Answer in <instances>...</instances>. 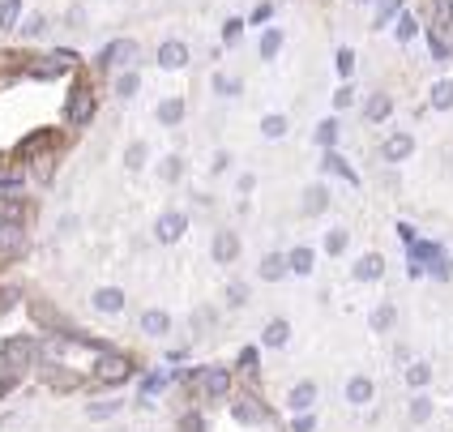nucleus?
Returning a JSON list of instances; mask_svg holds the SVG:
<instances>
[{"label":"nucleus","mask_w":453,"mask_h":432,"mask_svg":"<svg viewBox=\"0 0 453 432\" xmlns=\"http://www.w3.org/2000/svg\"><path fill=\"white\" fill-rule=\"evenodd\" d=\"M184 231H189V219H184L180 210H172V214H162V219H158V227H154V236H158L162 244H176V240H180Z\"/></svg>","instance_id":"3"},{"label":"nucleus","mask_w":453,"mask_h":432,"mask_svg":"<svg viewBox=\"0 0 453 432\" xmlns=\"http://www.w3.org/2000/svg\"><path fill=\"white\" fill-rule=\"evenodd\" d=\"M210 253H214V261H218V265H231V261L240 257V236H236V231H226V227H222V231H214Z\"/></svg>","instance_id":"1"},{"label":"nucleus","mask_w":453,"mask_h":432,"mask_svg":"<svg viewBox=\"0 0 453 432\" xmlns=\"http://www.w3.org/2000/svg\"><path fill=\"white\" fill-rule=\"evenodd\" d=\"M167 386V376H150V381H146V394H154V390H162Z\"/></svg>","instance_id":"49"},{"label":"nucleus","mask_w":453,"mask_h":432,"mask_svg":"<svg viewBox=\"0 0 453 432\" xmlns=\"http://www.w3.org/2000/svg\"><path fill=\"white\" fill-rule=\"evenodd\" d=\"M116 411H120V402H116V398H103V402H90V407H86V415H90V419H107V415H116Z\"/></svg>","instance_id":"31"},{"label":"nucleus","mask_w":453,"mask_h":432,"mask_svg":"<svg viewBox=\"0 0 453 432\" xmlns=\"http://www.w3.org/2000/svg\"><path fill=\"white\" fill-rule=\"evenodd\" d=\"M226 304H231V308H240V304H244V287H240V283L226 287Z\"/></svg>","instance_id":"43"},{"label":"nucleus","mask_w":453,"mask_h":432,"mask_svg":"<svg viewBox=\"0 0 453 432\" xmlns=\"http://www.w3.org/2000/svg\"><path fill=\"white\" fill-rule=\"evenodd\" d=\"M329 205V189L325 184H312L308 193H304V214H321Z\"/></svg>","instance_id":"19"},{"label":"nucleus","mask_w":453,"mask_h":432,"mask_svg":"<svg viewBox=\"0 0 453 432\" xmlns=\"http://www.w3.org/2000/svg\"><path fill=\"white\" fill-rule=\"evenodd\" d=\"M321 167H325V172H338L343 180H351V184H355V172H351V167H347V163H343V158H338L333 150H329V154L321 158Z\"/></svg>","instance_id":"27"},{"label":"nucleus","mask_w":453,"mask_h":432,"mask_svg":"<svg viewBox=\"0 0 453 432\" xmlns=\"http://www.w3.org/2000/svg\"><path fill=\"white\" fill-rule=\"evenodd\" d=\"M180 172H184V163H180V158L172 154V158L162 163V180H167V184H176V180H180Z\"/></svg>","instance_id":"37"},{"label":"nucleus","mask_w":453,"mask_h":432,"mask_svg":"<svg viewBox=\"0 0 453 432\" xmlns=\"http://www.w3.org/2000/svg\"><path fill=\"white\" fill-rule=\"evenodd\" d=\"M158 65H162V69H184V65H189V47H184L180 39H167V43L158 47Z\"/></svg>","instance_id":"6"},{"label":"nucleus","mask_w":453,"mask_h":432,"mask_svg":"<svg viewBox=\"0 0 453 432\" xmlns=\"http://www.w3.org/2000/svg\"><path fill=\"white\" fill-rule=\"evenodd\" d=\"M347 402L351 407L372 402V381H368V376H351V381H347Z\"/></svg>","instance_id":"15"},{"label":"nucleus","mask_w":453,"mask_h":432,"mask_svg":"<svg viewBox=\"0 0 453 432\" xmlns=\"http://www.w3.org/2000/svg\"><path fill=\"white\" fill-rule=\"evenodd\" d=\"M90 116H94V90L90 86H77L73 99H69V120L73 125H86Z\"/></svg>","instance_id":"4"},{"label":"nucleus","mask_w":453,"mask_h":432,"mask_svg":"<svg viewBox=\"0 0 453 432\" xmlns=\"http://www.w3.org/2000/svg\"><path fill=\"white\" fill-rule=\"evenodd\" d=\"M411 419H415V424H428V419H432V398L415 394V398H411Z\"/></svg>","instance_id":"28"},{"label":"nucleus","mask_w":453,"mask_h":432,"mask_svg":"<svg viewBox=\"0 0 453 432\" xmlns=\"http://www.w3.org/2000/svg\"><path fill=\"white\" fill-rule=\"evenodd\" d=\"M312 402H317V386H312V381H300V386L287 394V407H291V411H312Z\"/></svg>","instance_id":"14"},{"label":"nucleus","mask_w":453,"mask_h":432,"mask_svg":"<svg viewBox=\"0 0 453 432\" xmlns=\"http://www.w3.org/2000/svg\"><path fill=\"white\" fill-rule=\"evenodd\" d=\"M287 338H291V326H287V321H269L265 334H261L265 347H287Z\"/></svg>","instance_id":"17"},{"label":"nucleus","mask_w":453,"mask_h":432,"mask_svg":"<svg viewBox=\"0 0 453 432\" xmlns=\"http://www.w3.org/2000/svg\"><path fill=\"white\" fill-rule=\"evenodd\" d=\"M43 30H47V22H43L39 13H34V18H26V26H22V34H30V39H34V34H43Z\"/></svg>","instance_id":"39"},{"label":"nucleus","mask_w":453,"mask_h":432,"mask_svg":"<svg viewBox=\"0 0 453 432\" xmlns=\"http://www.w3.org/2000/svg\"><path fill=\"white\" fill-rule=\"evenodd\" d=\"M265 18H269V5H257V9H253V22H257V26H261V22H265Z\"/></svg>","instance_id":"50"},{"label":"nucleus","mask_w":453,"mask_h":432,"mask_svg":"<svg viewBox=\"0 0 453 432\" xmlns=\"http://www.w3.org/2000/svg\"><path fill=\"white\" fill-rule=\"evenodd\" d=\"M90 300H94L98 312H120V308H125V291H120V287H98Z\"/></svg>","instance_id":"9"},{"label":"nucleus","mask_w":453,"mask_h":432,"mask_svg":"<svg viewBox=\"0 0 453 432\" xmlns=\"http://www.w3.org/2000/svg\"><path fill=\"white\" fill-rule=\"evenodd\" d=\"M407 381H411L415 390H423V386L432 381V368H428V364H411V368H407Z\"/></svg>","instance_id":"32"},{"label":"nucleus","mask_w":453,"mask_h":432,"mask_svg":"<svg viewBox=\"0 0 453 432\" xmlns=\"http://www.w3.org/2000/svg\"><path fill=\"white\" fill-rule=\"evenodd\" d=\"M137 86H141V77H137V73H120L116 94H120V99H133V94H137Z\"/></svg>","instance_id":"34"},{"label":"nucleus","mask_w":453,"mask_h":432,"mask_svg":"<svg viewBox=\"0 0 453 432\" xmlns=\"http://www.w3.org/2000/svg\"><path fill=\"white\" fill-rule=\"evenodd\" d=\"M133 61H137V43L133 39H120V43L103 47V56H98V65H116V69H129Z\"/></svg>","instance_id":"2"},{"label":"nucleus","mask_w":453,"mask_h":432,"mask_svg":"<svg viewBox=\"0 0 453 432\" xmlns=\"http://www.w3.org/2000/svg\"><path fill=\"white\" fill-rule=\"evenodd\" d=\"M351 274H355L359 283H372V279H381V274H385V261H381L376 253H368V257H359V261H355Z\"/></svg>","instance_id":"12"},{"label":"nucleus","mask_w":453,"mask_h":432,"mask_svg":"<svg viewBox=\"0 0 453 432\" xmlns=\"http://www.w3.org/2000/svg\"><path fill=\"white\" fill-rule=\"evenodd\" d=\"M180 120H184V103L180 99L158 103V125H180Z\"/></svg>","instance_id":"21"},{"label":"nucleus","mask_w":453,"mask_h":432,"mask_svg":"<svg viewBox=\"0 0 453 432\" xmlns=\"http://www.w3.org/2000/svg\"><path fill=\"white\" fill-rule=\"evenodd\" d=\"M325 253H329V257L347 253V231H338V227H333V231H325Z\"/></svg>","instance_id":"33"},{"label":"nucleus","mask_w":453,"mask_h":432,"mask_svg":"<svg viewBox=\"0 0 453 432\" xmlns=\"http://www.w3.org/2000/svg\"><path fill=\"white\" fill-rule=\"evenodd\" d=\"M389 112H393V99H389V94H372V99H368V107H364V116H368V120H376V125H381Z\"/></svg>","instance_id":"18"},{"label":"nucleus","mask_w":453,"mask_h":432,"mask_svg":"<svg viewBox=\"0 0 453 432\" xmlns=\"http://www.w3.org/2000/svg\"><path fill=\"white\" fill-rule=\"evenodd\" d=\"M428 269H432V279H449V261H445L440 253L432 257V265H428Z\"/></svg>","instance_id":"41"},{"label":"nucleus","mask_w":453,"mask_h":432,"mask_svg":"<svg viewBox=\"0 0 453 432\" xmlns=\"http://www.w3.org/2000/svg\"><path fill=\"white\" fill-rule=\"evenodd\" d=\"M282 274H287V257H282V253H269V257L261 261V279H265V283H278Z\"/></svg>","instance_id":"16"},{"label":"nucleus","mask_w":453,"mask_h":432,"mask_svg":"<svg viewBox=\"0 0 453 432\" xmlns=\"http://www.w3.org/2000/svg\"><path fill=\"white\" fill-rule=\"evenodd\" d=\"M317 141H321L325 150H333V141H338V125H333V120H321V125H317Z\"/></svg>","instance_id":"35"},{"label":"nucleus","mask_w":453,"mask_h":432,"mask_svg":"<svg viewBox=\"0 0 453 432\" xmlns=\"http://www.w3.org/2000/svg\"><path fill=\"white\" fill-rule=\"evenodd\" d=\"M231 415H236L240 424H261V411L253 407V398H244V402H236V407H231Z\"/></svg>","instance_id":"29"},{"label":"nucleus","mask_w":453,"mask_h":432,"mask_svg":"<svg viewBox=\"0 0 453 432\" xmlns=\"http://www.w3.org/2000/svg\"><path fill=\"white\" fill-rule=\"evenodd\" d=\"M180 432H205V419L201 415H184L180 419Z\"/></svg>","instance_id":"40"},{"label":"nucleus","mask_w":453,"mask_h":432,"mask_svg":"<svg viewBox=\"0 0 453 432\" xmlns=\"http://www.w3.org/2000/svg\"><path fill=\"white\" fill-rule=\"evenodd\" d=\"M201 386H205L210 398H222L226 390H231V372H226V368H210V372L201 376Z\"/></svg>","instance_id":"10"},{"label":"nucleus","mask_w":453,"mask_h":432,"mask_svg":"<svg viewBox=\"0 0 453 432\" xmlns=\"http://www.w3.org/2000/svg\"><path fill=\"white\" fill-rule=\"evenodd\" d=\"M287 269H295V274H312V248H291L287 253Z\"/></svg>","instance_id":"20"},{"label":"nucleus","mask_w":453,"mask_h":432,"mask_svg":"<svg viewBox=\"0 0 453 432\" xmlns=\"http://www.w3.org/2000/svg\"><path fill=\"white\" fill-rule=\"evenodd\" d=\"M411 150H415L411 133H393V137H385V158H389V163H402Z\"/></svg>","instance_id":"11"},{"label":"nucleus","mask_w":453,"mask_h":432,"mask_svg":"<svg viewBox=\"0 0 453 432\" xmlns=\"http://www.w3.org/2000/svg\"><path fill=\"white\" fill-rule=\"evenodd\" d=\"M22 227L18 223H0V257H13V253H22Z\"/></svg>","instance_id":"13"},{"label":"nucleus","mask_w":453,"mask_h":432,"mask_svg":"<svg viewBox=\"0 0 453 432\" xmlns=\"http://www.w3.org/2000/svg\"><path fill=\"white\" fill-rule=\"evenodd\" d=\"M282 133H287V116H265V120H261V137L278 141Z\"/></svg>","instance_id":"26"},{"label":"nucleus","mask_w":453,"mask_h":432,"mask_svg":"<svg viewBox=\"0 0 453 432\" xmlns=\"http://www.w3.org/2000/svg\"><path fill=\"white\" fill-rule=\"evenodd\" d=\"M18 18H22V0H0V26L13 30V26H18Z\"/></svg>","instance_id":"23"},{"label":"nucleus","mask_w":453,"mask_h":432,"mask_svg":"<svg viewBox=\"0 0 453 432\" xmlns=\"http://www.w3.org/2000/svg\"><path fill=\"white\" fill-rule=\"evenodd\" d=\"M402 9V0H381V13H376V26H385L393 13H398Z\"/></svg>","instance_id":"38"},{"label":"nucleus","mask_w":453,"mask_h":432,"mask_svg":"<svg viewBox=\"0 0 453 432\" xmlns=\"http://www.w3.org/2000/svg\"><path fill=\"white\" fill-rule=\"evenodd\" d=\"M295 432H312V415H304V411H300V419H295Z\"/></svg>","instance_id":"48"},{"label":"nucleus","mask_w":453,"mask_h":432,"mask_svg":"<svg viewBox=\"0 0 453 432\" xmlns=\"http://www.w3.org/2000/svg\"><path fill=\"white\" fill-rule=\"evenodd\" d=\"M240 26H244V22H240V18H231V22L222 26V39H226V43H236V39H240Z\"/></svg>","instance_id":"42"},{"label":"nucleus","mask_w":453,"mask_h":432,"mask_svg":"<svg viewBox=\"0 0 453 432\" xmlns=\"http://www.w3.org/2000/svg\"><path fill=\"white\" fill-rule=\"evenodd\" d=\"M214 94L236 99V94H240V82H236V77H226V73H214Z\"/></svg>","instance_id":"30"},{"label":"nucleus","mask_w":453,"mask_h":432,"mask_svg":"<svg viewBox=\"0 0 453 432\" xmlns=\"http://www.w3.org/2000/svg\"><path fill=\"white\" fill-rule=\"evenodd\" d=\"M146 154H150V150H146V141H133V146L125 150V167H129V172L146 167Z\"/></svg>","instance_id":"24"},{"label":"nucleus","mask_w":453,"mask_h":432,"mask_svg":"<svg viewBox=\"0 0 453 432\" xmlns=\"http://www.w3.org/2000/svg\"><path fill=\"white\" fill-rule=\"evenodd\" d=\"M338 69H343V73L355 69V56H351V51H338Z\"/></svg>","instance_id":"44"},{"label":"nucleus","mask_w":453,"mask_h":432,"mask_svg":"<svg viewBox=\"0 0 453 432\" xmlns=\"http://www.w3.org/2000/svg\"><path fill=\"white\" fill-rule=\"evenodd\" d=\"M428 43H432V56H436V61H449V47H445L440 39H428Z\"/></svg>","instance_id":"46"},{"label":"nucleus","mask_w":453,"mask_h":432,"mask_svg":"<svg viewBox=\"0 0 453 432\" xmlns=\"http://www.w3.org/2000/svg\"><path fill=\"white\" fill-rule=\"evenodd\" d=\"M393 317H398V312H393V304H381V308L372 312V326H376V330H389Z\"/></svg>","instance_id":"36"},{"label":"nucleus","mask_w":453,"mask_h":432,"mask_svg":"<svg viewBox=\"0 0 453 432\" xmlns=\"http://www.w3.org/2000/svg\"><path fill=\"white\" fill-rule=\"evenodd\" d=\"M278 47H282V34H278V30H265V34H261V47H257V51H261V61H274V56H278Z\"/></svg>","instance_id":"25"},{"label":"nucleus","mask_w":453,"mask_h":432,"mask_svg":"<svg viewBox=\"0 0 453 432\" xmlns=\"http://www.w3.org/2000/svg\"><path fill=\"white\" fill-rule=\"evenodd\" d=\"M133 368H129V360L125 355H103L98 360V381H125Z\"/></svg>","instance_id":"7"},{"label":"nucleus","mask_w":453,"mask_h":432,"mask_svg":"<svg viewBox=\"0 0 453 432\" xmlns=\"http://www.w3.org/2000/svg\"><path fill=\"white\" fill-rule=\"evenodd\" d=\"M226 163H231V154H226V150H218V154H214V163H210V167H214V172H226Z\"/></svg>","instance_id":"45"},{"label":"nucleus","mask_w":453,"mask_h":432,"mask_svg":"<svg viewBox=\"0 0 453 432\" xmlns=\"http://www.w3.org/2000/svg\"><path fill=\"white\" fill-rule=\"evenodd\" d=\"M398 34H402V39H411V34H415V22H411V18H402V26H398Z\"/></svg>","instance_id":"51"},{"label":"nucleus","mask_w":453,"mask_h":432,"mask_svg":"<svg viewBox=\"0 0 453 432\" xmlns=\"http://www.w3.org/2000/svg\"><path fill=\"white\" fill-rule=\"evenodd\" d=\"M167 330H172V317H167L162 308H150V312H141V334H150V338H162Z\"/></svg>","instance_id":"8"},{"label":"nucleus","mask_w":453,"mask_h":432,"mask_svg":"<svg viewBox=\"0 0 453 432\" xmlns=\"http://www.w3.org/2000/svg\"><path fill=\"white\" fill-rule=\"evenodd\" d=\"M436 18H440V22H453V9H449V0H436Z\"/></svg>","instance_id":"47"},{"label":"nucleus","mask_w":453,"mask_h":432,"mask_svg":"<svg viewBox=\"0 0 453 432\" xmlns=\"http://www.w3.org/2000/svg\"><path fill=\"white\" fill-rule=\"evenodd\" d=\"M30 355H34V343L30 338H9L5 347H0V360H5L9 368H26Z\"/></svg>","instance_id":"5"},{"label":"nucleus","mask_w":453,"mask_h":432,"mask_svg":"<svg viewBox=\"0 0 453 432\" xmlns=\"http://www.w3.org/2000/svg\"><path fill=\"white\" fill-rule=\"evenodd\" d=\"M432 107H436V112H449V107H453V82H436L432 86Z\"/></svg>","instance_id":"22"}]
</instances>
